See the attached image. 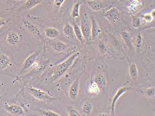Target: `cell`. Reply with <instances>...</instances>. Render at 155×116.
I'll return each instance as SVG.
<instances>
[{
	"instance_id": "1",
	"label": "cell",
	"mask_w": 155,
	"mask_h": 116,
	"mask_svg": "<svg viewBox=\"0 0 155 116\" xmlns=\"http://www.w3.org/2000/svg\"><path fill=\"white\" fill-rule=\"evenodd\" d=\"M79 55V52H76L64 62L57 66L52 73V78L53 79H56L62 76L71 67L74 61Z\"/></svg>"
},
{
	"instance_id": "2",
	"label": "cell",
	"mask_w": 155,
	"mask_h": 116,
	"mask_svg": "<svg viewBox=\"0 0 155 116\" xmlns=\"http://www.w3.org/2000/svg\"><path fill=\"white\" fill-rule=\"evenodd\" d=\"M5 45L12 50L17 51L21 46L22 38L20 34L16 31H10L5 38Z\"/></svg>"
},
{
	"instance_id": "3",
	"label": "cell",
	"mask_w": 155,
	"mask_h": 116,
	"mask_svg": "<svg viewBox=\"0 0 155 116\" xmlns=\"http://www.w3.org/2000/svg\"><path fill=\"white\" fill-rule=\"evenodd\" d=\"M22 25L27 31L34 36L43 39L44 37L41 28L37 25L35 24L31 21L26 18L22 19Z\"/></svg>"
},
{
	"instance_id": "4",
	"label": "cell",
	"mask_w": 155,
	"mask_h": 116,
	"mask_svg": "<svg viewBox=\"0 0 155 116\" xmlns=\"http://www.w3.org/2000/svg\"><path fill=\"white\" fill-rule=\"evenodd\" d=\"M80 27L86 41L91 40V24L86 14H84L80 22Z\"/></svg>"
},
{
	"instance_id": "5",
	"label": "cell",
	"mask_w": 155,
	"mask_h": 116,
	"mask_svg": "<svg viewBox=\"0 0 155 116\" xmlns=\"http://www.w3.org/2000/svg\"><path fill=\"white\" fill-rule=\"evenodd\" d=\"M28 92L35 98L40 102L45 101L51 99H54L55 98L48 94V92L34 87L28 88Z\"/></svg>"
},
{
	"instance_id": "6",
	"label": "cell",
	"mask_w": 155,
	"mask_h": 116,
	"mask_svg": "<svg viewBox=\"0 0 155 116\" xmlns=\"http://www.w3.org/2000/svg\"><path fill=\"white\" fill-rule=\"evenodd\" d=\"M12 63L9 55L3 48L0 47V73L4 74L9 68Z\"/></svg>"
},
{
	"instance_id": "7",
	"label": "cell",
	"mask_w": 155,
	"mask_h": 116,
	"mask_svg": "<svg viewBox=\"0 0 155 116\" xmlns=\"http://www.w3.org/2000/svg\"><path fill=\"white\" fill-rule=\"evenodd\" d=\"M105 18L111 23H116L121 20V12L116 7H113L107 11L105 13Z\"/></svg>"
},
{
	"instance_id": "8",
	"label": "cell",
	"mask_w": 155,
	"mask_h": 116,
	"mask_svg": "<svg viewBox=\"0 0 155 116\" xmlns=\"http://www.w3.org/2000/svg\"><path fill=\"white\" fill-rule=\"evenodd\" d=\"M144 5V2L142 0H132L127 9L128 13L133 16L143 9Z\"/></svg>"
},
{
	"instance_id": "9",
	"label": "cell",
	"mask_w": 155,
	"mask_h": 116,
	"mask_svg": "<svg viewBox=\"0 0 155 116\" xmlns=\"http://www.w3.org/2000/svg\"><path fill=\"white\" fill-rule=\"evenodd\" d=\"M91 40H95L99 38L102 30L97 19L93 16H91Z\"/></svg>"
},
{
	"instance_id": "10",
	"label": "cell",
	"mask_w": 155,
	"mask_h": 116,
	"mask_svg": "<svg viewBox=\"0 0 155 116\" xmlns=\"http://www.w3.org/2000/svg\"><path fill=\"white\" fill-rule=\"evenodd\" d=\"M80 86V77H78L71 85L69 91V96L72 100H75L78 96Z\"/></svg>"
},
{
	"instance_id": "11",
	"label": "cell",
	"mask_w": 155,
	"mask_h": 116,
	"mask_svg": "<svg viewBox=\"0 0 155 116\" xmlns=\"http://www.w3.org/2000/svg\"><path fill=\"white\" fill-rule=\"evenodd\" d=\"M4 107L7 112L15 116H19L24 113V110L21 106L18 105L5 103Z\"/></svg>"
},
{
	"instance_id": "12",
	"label": "cell",
	"mask_w": 155,
	"mask_h": 116,
	"mask_svg": "<svg viewBox=\"0 0 155 116\" xmlns=\"http://www.w3.org/2000/svg\"><path fill=\"white\" fill-rule=\"evenodd\" d=\"M131 89V87H123L119 89L117 92H116L115 95H114V97L113 98L111 104V111L113 114H114L115 108L117 100L123 95L125 94L126 92H128V91H130Z\"/></svg>"
},
{
	"instance_id": "13",
	"label": "cell",
	"mask_w": 155,
	"mask_h": 116,
	"mask_svg": "<svg viewBox=\"0 0 155 116\" xmlns=\"http://www.w3.org/2000/svg\"><path fill=\"white\" fill-rule=\"evenodd\" d=\"M38 56V54L37 53H32L28 56L22 64L21 67L22 71H25L33 66L35 63L36 62Z\"/></svg>"
},
{
	"instance_id": "14",
	"label": "cell",
	"mask_w": 155,
	"mask_h": 116,
	"mask_svg": "<svg viewBox=\"0 0 155 116\" xmlns=\"http://www.w3.org/2000/svg\"><path fill=\"white\" fill-rule=\"evenodd\" d=\"M50 45L52 50L57 53H63L67 50V44L60 40H55L51 41Z\"/></svg>"
},
{
	"instance_id": "15",
	"label": "cell",
	"mask_w": 155,
	"mask_h": 116,
	"mask_svg": "<svg viewBox=\"0 0 155 116\" xmlns=\"http://www.w3.org/2000/svg\"><path fill=\"white\" fill-rule=\"evenodd\" d=\"M85 4L92 10L95 12H99L104 9V5L102 2L95 0H88L85 1Z\"/></svg>"
},
{
	"instance_id": "16",
	"label": "cell",
	"mask_w": 155,
	"mask_h": 116,
	"mask_svg": "<svg viewBox=\"0 0 155 116\" xmlns=\"http://www.w3.org/2000/svg\"><path fill=\"white\" fill-rule=\"evenodd\" d=\"M44 0H27L20 8L21 11H28L42 3Z\"/></svg>"
},
{
	"instance_id": "17",
	"label": "cell",
	"mask_w": 155,
	"mask_h": 116,
	"mask_svg": "<svg viewBox=\"0 0 155 116\" xmlns=\"http://www.w3.org/2000/svg\"><path fill=\"white\" fill-rule=\"evenodd\" d=\"M45 36L51 39H55L60 35L59 30L54 27H47L44 30Z\"/></svg>"
},
{
	"instance_id": "18",
	"label": "cell",
	"mask_w": 155,
	"mask_h": 116,
	"mask_svg": "<svg viewBox=\"0 0 155 116\" xmlns=\"http://www.w3.org/2000/svg\"><path fill=\"white\" fill-rule=\"evenodd\" d=\"M72 25L74 28V34H75L76 38H77L79 41H80V43H81V44H85L86 41L84 36H83L80 26L75 22L73 23Z\"/></svg>"
},
{
	"instance_id": "19",
	"label": "cell",
	"mask_w": 155,
	"mask_h": 116,
	"mask_svg": "<svg viewBox=\"0 0 155 116\" xmlns=\"http://www.w3.org/2000/svg\"><path fill=\"white\" fill-rule=\"evenodd\" d=\"M63 31L64 34L67 37L72 38H74L76 37L73 26L68 21L66 22L64 26Z\"/></svg>"
},
{
	"instance_id": "20",
	"label": "cell",
	"mask_w": 155,
	"mask_h": 116,
	"mask_svg": "<svg viewBox=\"0 0 155 116\" xmlns=\"http://www.w3.org/2000/svg\"><path fill=\"white\" fill-rule=\"evenodd\" d=\"M129 73L130 77L132 79L136 80L137 79L139 73L137 66L135 63H130L129 67Z\"/></svg>"
},
{
	"instance_id": "21",
	"label": "cell",
	"mask_w": 155,
	"mask_h": 116,
	"mask_svg": "<svg viewBox=\"0 0 155 116\" xmlns=\"http://www.w3.org/2000/svg\"><path fill=\"white\" fill-rule=\"evenodd\" d=\"M87 91L90 94L98 95L101 92V89L94 81H92L88 85Z\"/></svg>"
},
{
	"instance_id": "22",
	"label": "cell",
	"mask_w": 155,
	"mask_h": 116,
	"mask_svg": "<svg viewBox=\"0 0 155 116\" xmlns=\"http://www.w3.org/2000/svg\"><path fill=\"white\" fill-rule=\"evenodd\" d=\"M82 4V2L78 1L73 5L71 13V16L73 19H75L80 18V8Z\"/></svg>"
},
{
	"instance_id": "23",
	"label": "cell",
	"mask_w": 155,
	"mask_h": 116,
	"mask_svg": "<svg viewBox=\"0 0 155 116\" xmlns=\"http://www.w3.org/2000/svg\"><path fill=\"white\" fill-rule=\"evenodd\" d=\"M94 81L99 85L101 89H104L106 88V80L104 76L102 74H98L95 77Z\"/></svg>"
},
{
	"instance_id": "24",
	"label": "cell",
	"mask_w": 155,
	"mask_h": 116,
	"mask_svg": "<svg viewBox=\"0 0 155 116\" xmlns=\"http://www.w3.org/2000/svg\"><path fill=\"white\" fill-rule=\"evenodd\" d=\"M93 109V105L91 102H85L82 105V112L86 115H90L92 114Z\"/></svg>"
},
{
	"instance_id": "25",
	"label": "cell",
	"mask_w": 155,
	"mask_h": 116,
	"mask_svg": "<svg viewBox=\"0 0 155 116\" xmlns=\"http://www.w3.org/2000/svg\"><path fill=\"white\" fill-rule=\"evenodd\" d=\"M121 36L124 42L128 45L129 47L131 48L132 47L130 35L128 32L124 31L121 34Z\"/></svg>"
},
{
	"instance_id": "26",
	"label": "cell",
	"mask_w": 155,
	"mask_h": 116,
	"mask_svg": "<svg viewBox=\"0 0 155 116\" xmlns=\"http://www.w3.org/2000/svg\"><path fill=\"white\" fill-rule=\"evenodd\" d=\"M41 116H61L60 114H58L55 112L51 111V110H44V109H40L38 110Z\"/></svg>"
},
{
	"instance_id": "27",
	"label": "cell",
	"mask_w": 155,
	"mask_h": 116,
	"mask_svg": "<svg viewBox=\"0 0 155 116\" xmlns=\"http://www.w3.org/2000/svg\"><path fill=\"white\" fill-rule=\"evenodd\" d=\"M135 44L138 49L140 50L142 48L143 45V37L141 33H139L136 37Z\"/></svg>"
},
{
	"instance_id": "28",
	"label": "cell",
	"mask_w": 155,
	"mask_h": 116,
	"mask_svg": "<svg viewBox=\"0 0 155 116\" xmlns=\"http://www.w3.org/2000/svg\"><path fill=\"white\" fill-rule=\"evenodd\" d=\"M142 22L140 18L137 16H134L132 18V25L134 28L137 29L140 27Z\"/></svg>"
},
{
	"instance_id": "29",
	"label": "cell",
	"mask_w": 155,
	"mask_h": 116,
	"mask_svg": "<svg viewBox=\"0 0 155 116\" xmlns=\"http://www.w3.org/2000/svg\"><path fill=\"white\" fill-rule=\"evenodd\" d=\"M142 18L144 21L147 23H150L154 20L155 18L152 16L150 13H146L142 15Z\"/></svg>"
},
{
	"instance_id": "30",
	"label": "cell",
	"mask_w": 155,
	"mask_h": 116,
	"mask_svg": "<svg viewBox=\"0 0 155 116\" xmlns=\"http://www.w3.org/2000/svg\"><path fill=\"white\" fill-rule=\"evenodd\" d=\"M68 114L70 116H81L79 112L74 108L70 107L68 108Z\"/></svg>"
},
{
	"instance_id": "31",
	"label": "cell",
	"mask_w": 155,
	"mask_h": 116,
	"mask_svg": "<svg viewBox=\"0 0 155 116\" xmlns=\"http://www.w3.org/2000/svg\"><path fill=\"white\" fill-rule=\"evenodd\" d=\"M65 1L66 0H54V5L55 8H60Z\"/></svg>"
},
{
	"instance_id": "32",
	"label": "cell",
	"mask_w": 155,
	"mask_h": 116,
	"mask_svg": "<svg viewBox=\"0 0 155 116\" xmlns=\"http://www.w3.org/2000/svg\"><path fill=\"white\" fill-rule=\"evenodd\" d=\"M146 94L149 96H155V88H149L146 91Z\"/></svg>"
},
{
	"instance_id": "33",
	"label": "cell",
	"mask_w": 155,
	"mask_h": 116,
	"mask_svg": "<svg viewBox=\"0 0 155 116\" xmlns=\"http://www.w3.org/2000/svg\"><path fill=\"white\" fill-rule=\"evenodd\" d=\"M5 23H6V22H5V19L2 18H0V28L5 25Z\"/></svg>"
},
{
	"instance_id": "34",
	"label": "cell",
	"mask_w": 155,
	"mask_h": 116,
	"mask_svg": "<svg viewBox=\"0 0 155 116\" xmlns=\"http://www.w3.org/2000/svg\"><path fill=\"white\" fill-rule=\"evenodd\" d=\"M151 14L152 15V16H153V17L155 18V9H153V10L151 11V12H150Z\"/></svg>"
},
{
	"instance_id": "35",
	"label": "cell",
	"mask_w": 155,
	"mask_h": 116,
	"mask_svg": "<svg viewBox=\"0 0 155 116\" xmlns=\"http://www.w3.org/2000/svg\"><path fill=\"white\" fill-rule=\"evenodd\" d=\"M117 1H120L121 2H125L127 1V0H117Z\"/></svg>"
},
{
	"instance_id": "36",
	"label": "cell",
	"mask_w": 155,
	"mask_h": 116,
	"mask_svg": "<svg viewBox=\"0 0 155 116\" xmlns=\"http://www.w3.org/2000/svg\"><path fill=\"white\" fill-rule=\"evenodd\" d=\"M13 1H24V0H13Z\"/></svg>"
},
{
	"instance_id": "37",
	"label": "cell",
	"mask_w": 155,
	"mask_h": 116,
	"mask_svg": "<svg viewBox=\"0 0 155 116\" xmlns=\"http://www.w3.org/2000/svg\"><path fill=\"white\" fill-rule=\"evenodd\" d=\"M109 1H115V0H109Z\"/></svg>"
},
{
	"instance_id": "38",
	"label": "cell",
	"mask_w": 155,
	"mask_h": 116,
	"mask_svg": "<svg viewBox=\"0 0 155 116\" xmlns=\"http://www.w3.org/2000/svg\"><path fill=\"white\" fill-rule=\"evenodd\" d=\"M128 1H132V0H128Z\"/></svg>"
}]
</instances>
